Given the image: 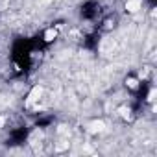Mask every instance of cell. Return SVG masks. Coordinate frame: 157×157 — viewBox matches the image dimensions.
<instances>
[{
  "mask_svg": "<svg viewBox=\"0 0 157 157\" xmlns=\"http://www.w3.org/2000/svg\"><path fill=\"white\" fill-rule=\"evenodd\" d=\"M126 85H128L129 89H133V91H137V89L140 87V82L137 80V78H128V80H126Z\"/></svg>",
  "mask_w": 157,
  "mask_h": 157,
  "instance_id": "obj_3",
  "label": "cell"
},
{
  "mask_svg": "<svg viewBox=\"0 0 157 157\" xmlns=\"http://www.w3.org/2000/svg\"><path fill=\"white\" fill-rule=\"evenodd\" d=\"M56 37H57V30H56V28H48V30L44 32V41H46V43L54 41Z\"/></svg>",
  "mask_w": 157,
  "mask_h": 157,
  "instance_id": "obj_2",
  "label": "cell"
},
{
  "mask_svg": "<svg viewBox=\"0 0 157 157\" xmlns=\"http://www.w3.org/2000/svg\"><path fill=\"white\" fill-rule=\"evenodd\" d=\"M126 10L131 11V13H137L140 10V0H129V2L126 4Z\"/></svg>",
  "mask_w": 157,
  "mask_h": 157,
  "instance_id": "obj_1",
  "label": "cell"
}]
</instances>
